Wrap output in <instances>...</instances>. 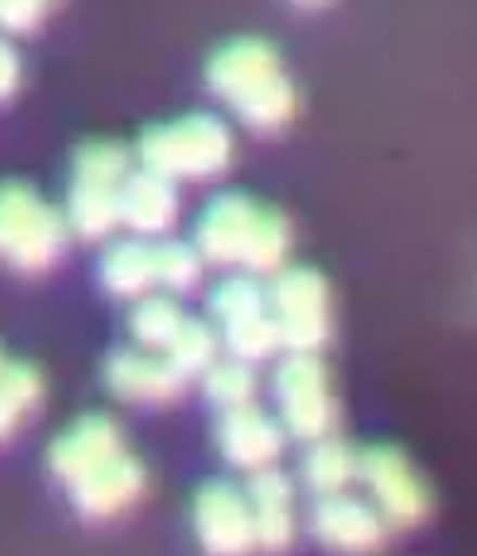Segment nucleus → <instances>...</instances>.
<instances>
[{
  "instance_id": "nucleus-1",
  "label": "nucleus",
  "mask_w": 477,
  "mask_h": 556,
  "mask_svg": "<svg viewBox=\"0 0 477 556\" xmlns=\"http://www.w3.org/2000/svg\"><path fill=\"white\" fill-rule=\"evenodd\" d=\"M206 86L253 132H280L295 117V86L265 39H233L210 59Z\"/></svg>"
},
{
  "instance_id": "nucleus-2",
  "label": "nucleus",
  "mask_w": 477,
  "mask_h": 556,
  "mask_svg": "<svg viewBox=\"0 0 477 556\" xmlns=\"http://www.w3.org/2000/svg\"><path fill=\"white\" fill-rule=\"evenodd\" d=\"M140 164L175 184L218 179L233 164V132L221 117L186 113L167 125H152L140 137Z\"/></svg>"
},
{
  "instance_id": "nucleus-3",
  "label": "nucleus",
  "mask_w": 477,
  "mask_h": 556,
  "mask_svg": "<svg viewBox=\"0 0 477 556\" xmlns=\"http://www.w3.org/2000/svg\"><path fill=\"white\" fill-rule=\"evenodd\" d=\"M70 226L28 184H0V265L12 273H47L66 253Z\"/></svg>"
},
{
  "instance_id": "nucleus-4",
  "label": "nucleus",
  "mask_w": 477,
  "mask_h": 556,
  "mask_svg": "<svg viewBox=\"0 0 477 556\" xmlns=\"http://www.w3.org/2000/svg\"><path fill=\"white\" fill-rule=\"evenodd\" d=\"M272 397L275 417L292 440H319L331 437L338 405H334L331 374L326 362L314 351H287L272 370Z\"/></svg>"
},
{
  "instance_id": "nucleus-5",
  "label": "nucleus",
  "mask_w": 477,
  "mask_h": 556,
  "mask_svg": "<svg viewBox=\"0 0 477 556\" xmlns=\"http://www.w3.org/2000/svg\"><path fill=\"white\" fill-rule=\"evenodd\" d=\"M268 312H272L280 351H314L331 343L334 312H331V285L326 277L307 265L272 273L268 285Z\"/></svg>"
},
{
  "instance_id": "nucleus-6",
  "label": "nucleus",
  "mask_w": 477,
  "mask_h": 556,
  "mask_svg": "<svg viewBox=\"0 0 477 556\" xmlns=\"http://www.w3.org/2000/svg\"><path fill=\"white\" fill-rule=\"evenodd\" d=\"M358 482H365L373 502L388 529H415L431 514V494L396 447H365L358 452Z\"/></svg>"
},
{
  "instance_id": "nucleus-7",
  "label": "nucleus",
  "mask_w": 477,
  "mask_h": 556,
  "mask_svg": "<svg viewBox=\"0 0 477 556\" xmlns=\"http://www.w3.org/2000/svg\"><path fill=\"white\" fill-rule=\"evenodd\" d=\"M260 211L265 206H257L248 195H237V191L210 199L206 211L198 214V223H194V245L206 257V265H214V269H241L248 241L257 233Z\"/></svg>"
},
{
  "instance_id": "nucleus-8",
  "label": "nucleus",
  "mask_w": 477,
  "mask_h": 556,
  "mask_svg": "<svg viewBox=\"0 0 477 556\" xmlns=\"http://www.w3.org/2000/svg\"><path fill=\"white\" fill-rule=\"evenodd\" d=\"M214 444H218V455L237 471L253 475L260 467H275V459L284 455L287 432L280 425V417L253 405L241 408H225L214 425Z\"/></svg>"
},
{
  "instance_id": "nucleus-9",
  "label": "nucleus",
  "mask_w": 477,
  "mask_h": 556,
  "mask_svg": "<svg viewBox=\"0 0 477 556\" xmlns=\"http://www.w3.org/2000/svg\"><path fill=\"white\" fill-rule=\"evenodd\" d=\"M186 374L164 351H117L105 362V386L117 401L129 405H171L186 393Z\"/></svg>"
},
{
  "instance_id": "nucleus-10",
  "label": "nucleus",
  "mask_w": 477,
  "mask_h": 556,
  "mask_svg": "<svg viewBox=\"0 0 477 556\" xmlns=\"http://www.w3.org/2000/svg\"><path fill=\"white\" fill-rule=\"evenodd\" d=\"M191 526L206 553L241 556L248 548H257L248 498L233 482H206L203 491H198V498H194Z\"/></svg>"
},
{
  "instance_id": "nucleus-11",
  "label": "nucleus",
  "mask_w": 477,
  "mask_h": 556,
  "mask_svg": "<svg viewBox=\"0 0 477 556\" xmlns=\"http://www.w3.org/2000/svg\"><path fill=\"white\" fill-rule=\"evenodd\" d=\"M125 452V440H120L117 420H109L105 413H90V417H78L63 437L51 444L47 452V467L63 482L66 491L78 486L86 475H93L102 464H109L113 455Z\"/></svg>"
},
{
  "instance_id": "nucleus-12",
  "label": "nucleus",
  "mask_w": 477,
  "mask_h": 556,
  "mask_svg": "<svg viewBox=\"0 0 477 556\" xmlns=\"http://www.w3.org/2000/svg\"><path fill=\"white\" fill-rule=\"evenodd\" d=\"M147 491V471L137 455L120 452L93 475H86L78 486H70V502L78 518L86 521H113L129 514Z\"/></svg>"
},
{
  "instance_id": "nucleus-13",
  "label": "nucleus",
  "mask_w": 477,
  "mask_h": 556,
  "mask_svg": "<svg viewBox=\"0 0 477 556\" xmlns=\"http://www.w3.org/2000/svg\"><path fill=\"white\" fill-rule=\"evenodd\" d=\"M311 529L322 545L338 548V553H373L388 538V521L381 518V510H376L373 502L353 498L346 491L322 494L314 502Z\"/></svg>"
},
{
  "instance_id": "nucleus-14",
  "label": "nucleus",
  "mask_w": 477,
  "mask_h": 556,
  "mask_svg": "<svg viewBox=\"0 0 477 556\" xmlns=\"http://www.w3.org/2000/svg\"><path fill=\"white\" fill-rule=\"evenodd\" d=\"M120 206V226H129L137 238H164L175 223H179V211H183V199H179V184L152 167H140L120 179L117 191Z\"/></svg>"
},
{
  "instance_id": "nucleus-15",
  "label": "nucleus",
  "mask_w": 477,
  "mask_h": 556,
  "mask_svg": "<svg viewBox=\"0 0 477 556\" xmlns=\"http://www.w3.org/2000/svg\"><path fill=\"white\" fill-rule=\"evenodd\" d=\"M248 514H253V538L257 548L284 553L295 541V491L292 479L275 467H260L245 482Z\"/></svg>"
},
{
  "instance_id": "nucleus-16",
  "label": "nucleus",
  "mask_w": 477,
  "mask_h": 556,
  "mask_svg": "<svg viewBox=\"0 0 477 556\" xmlns=\"http://www.w3.org/2000/svg\"><path fill=\"white\" fill-rule=\"evenodd\" d=\"M117 179L102 176H82L70 172V187H66V206L63 218L70 226L74 238L82 241H105L120 226V206H117Z\"/></svg>"
},
{
  "instance_id": "nucleus-17",
  "label": "nucleus",
  "mask_w": 477,
  "mask_h": 556,
  "mask_svg": "<svg viewBox=\"0 0 477 556\" xmlns=\"http://www.w3.org/2000/svg\"><path fill=\"white\" fill-rule=\"evenodd\" d=\"M102 285L109 296L117 300H140L147 292H156V250H152V238H125L113 241L109 250L102 253Z\"/></svg>"
},
{
  "instance_id": "nucleus-18",
  "label": "nucleus",
  "mask_w": 477,
  "mask_h": 556,
  "mask_svg": "<svg viewBox=\"0 0 477 556\" xmlns=\"http://www.w3.org/2000/svg\"><path fill=\"white\" fill-rule=\"evenodd\" d=\"M39 401H43V378L36 366L4 362L0 366V444L16 437L20 425H28L36 417Z\"/></svg>"
},
{
  "instance_id": "nucleus-19",
  "label": "nucleus",
  "mask_w": 477,
  "mask_h": 556,
  "mask_svg": "<svg viewBox=\"0 0 477 556\" xmlns=\"http://www.w3.org/2000/svg\"><path fill=\"white\" fill-rule=\"evenodd\" d=\"M304 482L319 498L346 491L349 482H358V452L341 444V440H334V432L311 440V447L304 455Z\"/></svg>"
},
{
  "instance_id": "nucleus-20",
  "label": "nucleus",
  "mask_w": 477,
  "mask_h": 556,
  "mask_svg": "<svg viewBox=\"0 0 477 556\" xmlns=\"http://www.w3.org/2000/svg\"><path fill=\"white\" fill-rule=\"evenodd\" d=\"M210 316H214V324H218V331L268 316V285H260L253 273L225 277L221 285H214V292H210Z\"/></svg>"
},
{
  "instance_id": "nucleus-21",
  "label": "nucleus",
  "mask_w": 477,
  "mask_h": 556,
  "mask_svg": "<svg viewBox=\"0 0 477 556\" xmlns=\"http://www.w3.org/2000/svg\"><path fill=\"white\" fill-rule=\"evenodd\" d=\"M183 324V307L175 304V296H159V292H147V296L132 300L129 312V334L132 343L144 346V351H164L171 343V334Z\"/></svg>"
},
{
  "instance_id": "nucleus-22",
  "label": "nucleus",
  "mask_w": 477,
  "mask_h": 556,
  "mask_svg": "<svg viewBox=\"0 0 477 556\" xmlns=\"http://www.w3.org/2000/svg\"><path fill=\"white\" fill-rule=\"evenodd\" d=\"M152 250H156V285L171 296H186L203 285L206 257L198 253V245L191 241H175V238H152Z\"/></svg>"
},
{
  "instance_id": "nucleus-23",
  "label": "nucleus",
  "mask_w": 477,
  "mask_h": 556,
  "mask_svg": "<svg viewBox=\"0 0 477 556\" xmlns=\"http://www.w3.org/2000/svg\"><path fill=\"white\" fill-rule=\"evenodd\" d=\"M287 253H292V223L280 211L265 206L241 269L253 273V277H272V273H280L287 265Z\"/></svg>"
},
{
  "instance_id": "nucleus-24",
  "label": "nucleus",
  "mask_w": 477,
  "mask_h": 556,
  "mask_svg": "<svg viewBox=\"0 0 477 556\" xmlns=\"http://www.w3.org/2000/svg\"><path fill=\"white\" fill-rule=\"evenodd\" d=\"M218 351H221V334L206 319H191V316H183L179 331L171 334V343L164 346V354L186 378H203L210 370V362H218Z\"/></svg>"
},
{
  "instance_id": "nucleus-25",
  "label": "nucleus",
  "mask_w": 477,
  "mask_h": 556,
  "mask_svg": "<svg viewBox=\"0 0 477 556\" xmlns=\"http://www.w3.org/2000/svg\"><path fill=\"white\" fill-rule=\"evenodd\" d=\"M203 390L218 413L253 405L257 401V370H253V362L230 354V358L210 362V370L203 374Z\"/></svg>"
},
{
  "instance_id": "nucleus-26",
  "label": "nucleus",
  "mask_w": 477,
  "mask_h": 556,
  "mask_svg": "<svg viewBox=\"0 0 477 556\" xmlns=\"http://www.w3.org/2000/svg\"><path fill=\"white\" fill-rule=\"evenodd\" d=\"M47 0H0V31L4 36H28L43 24Z\"/></svg>"
},
{
  "instance_id": "nucleus-27",
  "label": "nucleus",
  "mask_w": 477,
  "mask_h": 556,
  "mask_svg": "<svg viewBox=\"0 0 477 556\" xmlns=\"http://www.w3.org/2000/svg\"><path fill=\"white\" fill-rule=\"evenodd\" d=\"M16 86H20V55L4 43V39H0V102L12 98Z\"/></svg>"
},
{
  "instance_id": "nucleus-28",
  "label": "nucleus",
  "mask_w": 477,
  "mask_h": 556,
  "mask_svg": "<svg viewBox=\"0 0 477 556\" xmlns=\"http://www.w3.org/2000/svg\"><path fill=\"white\" fill-rule=\"evenodd\" d=\"M295 4H307V9H319V4H326V0H295Z\"/></svg>"
},
{
  "instance_id": "nucleus-29",
  "label": "nucleus",
  "mask_w": 477,
  "mask_h": 556,
  "mask_svg": "<svg viewBox=\"0 0 477 556\" xmlns=\"http://www.w3.org/2000/svg\"><path fill=\"white\" fill-rule=\"evenodd\" d=\"M0 366H4V354H0Z\"/></svg>"
},
{
  "instance_id": "nucleus-30",
  "label": "nucleus",
  "mask_w": 477,
  "mask_h": 556,
  "mask_svg": "<svg viewBox=\"0 0 477 556\" xmlns=\"http://www.w3.org/2000/svg\"><path fill=\"white\" fill-rule=\"evenodd\" d=\"M47 4H51V0H47Z\"/></svg>"
}]
</instances>
